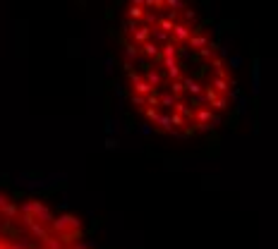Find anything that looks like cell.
<instances>
[{"label": "cell", "mask_w": 278, "mask_h": 249, "mask_svg": "<svg viewBox=\"0 0 278 249\" xmlns=\"http://www.w3.org/2000/svg\"><path fill=\"white\" fill-rule=\"evenodd\" d=\"M115 39L129 108L154 132L194 139L230 113L235 72L192 0H125Z\"/></svg>", "instance_id": "obj_1"}, {"label": "cell", "mask_w": 278, "mask_h": 249, "mask_svg": "<svg viewBox=\"0 0 278 249\" xmlns=\"http://www.w3.org/2000/svg\"><path fill=\"white\" fill-rule=\"evenodd\" d=\"M0 249H94L70 211L0 187Z\"/></svg>", "instance_id": "obj_2"}]
</instances>
